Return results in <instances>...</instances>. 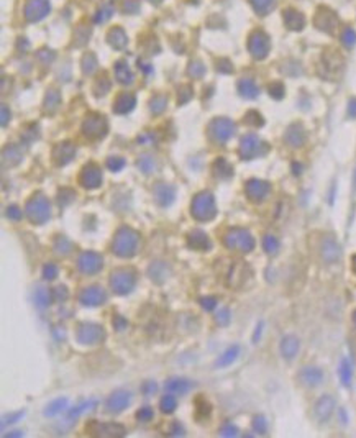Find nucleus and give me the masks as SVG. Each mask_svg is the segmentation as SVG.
Instances as JSON below:
<instances>
[{
    "mask_svg": "<svg viewBox=\"0 0 356 438\" xmlns=\"http://www.w3.org/2000/svg\"><path fill=\"white\" fill-rule=\"evenodd\" d=\"M140 245V233L130 227H122L117 230L114 241H112V251L120 258H132L137 255Z\"/></svg>",
    "mask_w": 356,
    "mask_h": 438,
    "instance_id": "f257e3e1",
    "label": "nucleus"
},
{
    "mask_svg": "<svg viewBox=\"0 0 356 438\" xmlns=\"http://www.w3.org/2000/svg\"><path fill=\"white\" fill-rule=\"evenodd\" d=\"M190 213L195 220L199 222H210L217 215V205L215 197L210 192H200L197 194L190 205Z\"/></svg>",
    "mask_w": 356,
    "mask_h": 438,
    "instance_id": "f03ea898",
    "label": "nucleus"
},
{
    "mask_svg": "<svg viewBox=\"0 0 356 438\" xmlns=\"http://www.w3.org/2000/svg\"><path fill=\"white\" fill-rule=\"evenodd\" d=\"M110 288L118 295H127L135 289L137 273L132 268H117L110 274Z\"/></svg>",
    "mask_w": 356,
    "mask_h": 438,
    "instance_id": "7ed1b4c3",
    "label": "nucleus"
},
{
    "mask_svg": "<svg viewBox=\"0 0 356 438\" xmlns=\"http://www.w3.org/2000/svg\"><path fill=\"white\" fill-rule=\"evenodd\" d=\"M25 213H26V217L30 218L31 223H35V225H43V223H46L51 217L49 200L44 197L43 194H35L30 200L26 202Z\"/></svg>",
    "mask_w": 356,
    "mask_h": 438,
    "instance_id": "20e7f679",
    "label": "nucleus"
},
{
    "mask_svg": "<svg viewBox=\"0 0 356 438\" xmlns=\"http://www.w3.org/2000/svg\"><path fill=\"white\" fill-rule=\"evenodd\" d=\"M223 243L228 250H238L241 253H250L254 248L253 235L245 228H231L225 233Z\"/></svg>",
    "mask_w": 356,
    "mask_h": 438,
    "instance_id": "39448f33",
    "label": "nucleus"
},
{
    "mask_svg": "<svg viewBox=\"0 0 356 438\" xmlns=\"http://www.w3.org/2000/svg\"><path fill=\"white\" fill-rule=\"evenodd\" d=\"M76 338L81 345H99L105 340V330L97 323H81L77 327Z\"/></svg>",
    "mask_w": 356,
    "mask_h": 438,
    "instance_id": "423d86ee",
    "label": "nucleus"
},
{
    "mask_svg": "<svg viewBox=\"0 0 356 438\" xmlns=\"http://www.w3.org/2000/svg\"><path fill=\"white\" fill-rule=\"evenodd\" d=\"M86 432L89 435L102 437V438H120L127 435V429L120 424H114V422L100 424V422H95V420H92V422L86 427Z\"/></svg>",
    "mask_w": 356,
    "mask_h": 438,
    "instance_id": "0eeeda50",
    "label": "nucleus"
},
{
    "mask_svg": "<svg viewBox=\"0 0 356 438\" xmlns=\"http://www.w3.org/2000/svg\"><path fill=\"white\" fill-rule=\"evenodd\" d=\"M102 266H104V260L95 251H84L77 258V268L84 274H97Z\"/></svg>",
    "mask_w": 356,
    "mask_h": 438,
    "instance_id": "6e6552de",
    "label": "nucleus"
},
{
    "mask_svg": "<svg viewBox=\"0 0 356 438\" xmlns=\"http://www.w3.org/2000/svg\"><path fill=\"white\" fill-rule=\"evenodd\" d=\"M107 300V292L100 286H89L79 292V302L86 307H99Z\"/></svg>",
    "mask_w": 356,
    "mask_h": 438,
    "instance_id": "1a4fd4ad",
    "label": "nucleus"
},
{
    "mask_svg": "<svg viewBox=\"0 0 356 438\" xmlns=\"http://www.w3.org/2000/svg\"><path fill=\"white\" fill-rule=\"evenodd\" d=\"M79 182H81L82 187H86V189H97L102 184L100 167L97 164H94V162L84 166V169L81 171V176H79Z\"/></svg>",
    "mask_w": 356,
    "mask_h": 438,
    "instance_id": "9d476101",
    "label": "nucleus"
},
{
    "mask_svg": "<svg viewBox=\"0 0 356 438\" xmlns=\"http://www.w3.org/2000/svg\"><path fill=\"white\" fill-rule=\"evenodd\" d=\"M132 402V394L128 391H115L105 402V409L109 414H120L122 411L130 406Z\"/></svg>",
    "mask_w": 356,
    "mask_h": 438,
    "instance_id": "9b49d317",
    "label": "nucleus"
},
{
    "mask_svg": "<svg viewBox=\"0 0 356 438\" xmlns=\"http://www.w3.org/2000/svg\"><path fill=\"white\" fill-rule=\"evenodd\" d=\"M82 130L89 138H102L107 133V122L102 115H90L84 122Z\"/></svg>",
    "mask_w": 356,
    "mask_h": 438,
    "instance_id": "f8f14e48",
    "label": "nucleus"
},
{
    "mask_svg": "<svg viewBox=\"0 0 356 438\" xmlns=\"http://www.w3.org/2000/svg\"><path fill=\"white\" fill-rule=\"evenodd\" d=\"M208 130H210V135L217 140V142L223 143V142H227L231 135H233L235 125H233V122H230L228 119H215L210 123Z\"/></svg>",
    "mask_w": 356,
    "mask_h": 438,
    "instance_id": "ddd939ff",
    "label": "nucleus"
},
{
    "mask_svg": "<svg viewBox=\"0 0 356 438\" xmlns=\"http://www.w3.org/2000/svg\"><path fill=\"white\" fill-rule=\"evenodd\" d=\"M320 255L324 258V261L329 263V265L337 263L342 258V248L338 245V241L333 237H325L320 245Z\"/></svg>",
    "mask_w": 356,
    "mask_h": 438,
    "instance_id": "4468645a",
    "label": "nucleus"
},
{
    "mask_svg": "<svg viewBox=\"0 0 356 438\" xmlns=\"http://www.w3.org/2000/svg\"><path fill=\"white\" fill-rule=\"evenodd\" d=\"M245 190H246V195H248V199H250V200H253V202H263L269 195L271 186H269L268 182H264V181L251 179V181L246 182Z\"/></svg>",
    "mask_w": 356,
    "mask_h": 438,
    "instance_id": "2eb2a0df",
    "label": "nucleus"
},
{
    "mask_svg": "<svg viewBox=\"0 0 356 438\" xmlns=\"http://www.w3.org/2000/svg\"><path fill=\"white\" fill-rule=\"evenodd\" d=\"M335 407H337V402L332 396H322L314 407L315 419H317L319 422H327V420L332 417Z\"/></svg>",
    "mask_w": 356,
    "mask_h": 438,
    "instance_id": "dca6fc26",
    "label": "nucleus"
},
{
    "mask_svg": "<svg viewBox=\"0 0 356 438\" xmlns=\"http://www.w3.org/2000/svg\"><path fill=\"white\" fill-rule=\"evenodd\" d=\"M248 273H250V269L245 265V261H235L228 273V286H231V288H241L248 278Z\"/></svg>",
    "mask_w": 356,
    "mask_h": 438,
    "instance_id": "f3484780",
    "label": "nucleus"
},
{
    "mask_svg": "<svg viewBox=\"0 0 356 438\" xmlns=\"http://www.w3.org/2000/svg\"><path fill=\"white\" fill-rule=\"evenodd\" d=\"M153 195H155V200L158 205L169 207L174 202V197H176V190H174L173 186H169V184L160 182L153 189Z\"/></svg>",
    "mask_w": 356,
    "mask_h": 438,
    "instance_id": "a211bd4d",
    "label": "nucleus"
},
{
    "mask_svg": "<svg viewBox=\"0 0 356 438\" xmlns=\"http://www.w3.org/2000/svg\"><path fill=\"white\" fill-rule=\"evenodd\" d=\"M299 379H301V383L304 386L317 387L322 384V381H324V371L315 366H305L301 369V373H299Z\"/></svg>",
    "mask_w": 356,
    "mask_h": 438,
    "instance_id": "6ab92c4d",
    "label": "nucleus"
},
{
    "mask_svg": "<svg viewBox=\"0 0 356 438\" xmlns=\"http://www.w3.org/2000/svg\"><path fill=\"white\" fill-rule=\"evenodd\" d=\"M187 245L192 250H197V251H208L212 248L210 238H208L207 233L202 232V230H192L187 235Z\"/></svg>",
    "mask_w": 356,
    "mask_h": 438,
    "instance_id": "aec40b11",
    "label": "nucleus"
},
{
    "mask_svg": "<svg viewBox=\"0 0 356 438\" xmlns=\"http://www.w3.org/2000/svg\"><path fill=\"white\" fill-rule=\"evenodd\" d=\"M259 148H261V142L258 140L256 135H246V137L241 140L240 153L243 156V159H251L259 153Z\"/></svg>",
    "mask_w": 356,
    "mask_h": 438,
    "instance_id": "412c9836",
    "label": "nucleus"
},
{
    "mask_svg": "<svg viewBox=\"0 0 356 438\" xmlns=\"http://www.w3.org/2000/svg\"><path fill=\"white\" fill-rule=\"evenodd\" d=\"M165 387L168 392H171V394H174V396H185L187 392L194 389L195 384L192 383V381L184 379V378H171L166 383Z\"/></svg>",
    "mask_w": 356,
    "mask_h": 438,
    "instance_id": "4be33fe9",
    "label": "nucleus"
},
{
    "mask_svg": "<svg viewBox=\"0 0 356 438\" xmlns=\"http://www.w3.org/2000/svg\"><path fill=\"white\" fill-rule=\"evenodd\" d=\"M299 348H301V341H299L297 336H294V335H286L284 338L281 340V345H279L282 358L289 359V361L297 356Z\"/></svg>",
    "mask_w": 356,
    "mask_h": 438,
    "instance_id": "5701e85b",
    "label": "nucleus"
},
{
    "mask_svg": "<svg viewBox=\"0 0 356 438\" xmlns=\"http://www.w3.org/2000/svg\"><path fill=\"white\" fill-rule=\"evenodd\" d=\"M74 154H76V148L71 143H59V145H56L53 149L54 162L59 166L67 164V162L74 158Z\"/></svg>",
    "mask_w": 356,
    "mask_h": 438,
    "instance_id": "b1692460",
    "label": "nucleus"
},
{
    "mask_svg": "<svg viewBox=\"0 0 356 438\" xmlns=\"http://www.w3.org/2000/svg\"><path fill=\"white\" fill-rule=\"evenodd\" d=\"M169 274H171V269H169V266L165 261H155V263H151L148 268V276L153 283H156V284L166 283Z\"/></svg>",
    "mask_w": 356,
    "mask_h": 438,
    "instance_id": "393cba45",
    "label": "nucleus"
},
{
    "mask_svg": "<svg viewBox=\"0 0 356 438\" xmlns=\"http://www.w3.org/2000/svg\"><path fill=\"white\" fill-rule=\"evenodd\" d=\"M53 250H54L56 255L67 256L72 250H74V245H72V241L69 238H66V237H63V235H59V237H56L54 241H53Z\"/></svg>",
    "mask_w": 356,
    "mask_h": 438,
    "instance_id": "a878e982",
    "label": "nucleus"
},
{
    "mask_svg": "<svg viewBox=\"0 0 356 438\" xmlns=\"http://www.w3.org/2000/svg\"><path fill=\"white\" fill-rule=\"evenodd\" d=\"M135 107V97L132 94H122L118 95V99L115 100V112L117 114H128Z\"/></svg>",
    "mask_w": 356,
    "mask_h": 438,
    "instance_id": "bb28decb",
    "label": "nucleus"
},
{
    "mask_svg": "<svg viewBox=\"0 0 356 438\" xmlns=\"http://www.w3.org/2000/svg\"><path fill=\"white\" fill-rule=\"evenodd\" d=\"M53 292L48 291L46 288H38L35 289V294H33V300H35V304L39 307V308H44L51 305V302H53Z\"/></svg>",
    "mask_w": 356,
    "mask_h": 438,
    "instance_id": "cd10ccee",
    "label": "nucleus"
},
{
    "mask_svg": "<svg viewBox=\"0 0 356 438\" xmlns=\"http://www.w3.org/2000/svg\"><path fill=\"white\" fill-rule=\"evenodd\" d=\"M238 355H240V346H238V345L230 346L228 350H225L223 355L217 359V366H218V368L230 366L231 363H235V361H236V358H238Z\"/></svg>",
    "mask_w": 356,
    "mask_h": 438,
    "instance_id": "c85d7f7f",
    "label": "nucleus"
},
{
    "mask_svg": "<svg viewBox=\"0 0 356 438\" xmlns=\"http://www.w3.org/2000/svg\"><path fill=\"white\" fill-rule=\"evenodd\" d=\"M338 374H340V381L345 387H348L352 384V376H353V369H352V363H350L348 358H343L340 363V368H338Z\"/></svg>",
    "mask_w": 356,
    "mask_h": 438,
    "instance_id": "c756f323",
    "label": "nucleus"
},
{
    "mask_svg": "<svg viewBox=\"0 0 356 438\" xmlns=\"http://www.w3.org/2000/svg\"><path fill=\"white\" fill-rule=\"evenodd\" d=\"M66 407H67V399L59 397L48 404V407L44 409V415H46V417H54V415H59L61 412H64Z\"/></svg>",
    "mask_w": 356,
    "mask_h": 438,
    "instance_id": "7c9ffc66",
    "label": "nucleus"
},
{
    "mask_svg": "<svg viewBox=\"0 0 356 438\" xmlns=\"http://www.w3.org/2000/svg\"><path fill=\"white\" fill-rule=\"evenodd\" d=\"M238 89H240V94L243 95V97H246V99H254L258 95V87L254 86V82L250 81V79L241 81L238 84Z\"/></svg>",
    "mask_w": 356,
    "mask_h": 438,
    "instance_id": "2f4dec72",
    "label": "nucleus"
},
{
    "mask_svg": "<svg viewBox=\"0 0 356 438\" xmlns=\"http://www.w3.org/2000/svg\"><path fill=\"white\" fill-rule=\"evenodd\" d=\"M95 406H97V401H86V402L79 404V406H76L74 409H71V411H69V414H67V420L77 419L82 412L92 411V409H94Z\"/></svg>",
    "mask_w": 356,
    "mask_h": 438,
    "instance_id": "473e14b6",
    "label": "nucleus"
},
{
    "mask_svg": "<svg viewBox=\"0 0 356 438\" xmlns=\"http://www.w3.org/2000/svg\"><path fill=\"white\" fill-rule=\"evenodd\" d=\"M160 407H161V412H165V414H173L174 411H176V407H178L176 396L169 392V394H166L165 397H161Z\"/></svg>",
    "mask_w": 356,
    "mask_h": 438,
    "instance_id": "72a5a7b5",
    "label": "nucleus"
},
{
    "mask_svg": "<svg viewBox=\"0 0 356 438\" xmlns=\"http://www.w3.org/2000/svg\"><path fill=\"white\" fill-rule=\"evenodd\" d=\"M263 248L268 255H276L279 251V240L274 237V235H264L263 238Z\"/></svg>",
    "mask_w": 356,
    "mask_h": 438,
    "instance_id": "f704fd0d",
    "label": "nucleus"
},
{
    "mask_svg": "<svg viewBox=\"0 0 356 438\" xmlns=\"http://www.w3.org/2000/svg\"><path fill=\"white\" fill-rule=\"evenodd\" d=\"M212 412V406L203 397H199L195 401V415L197 419H207Z\"/></svg>",
    "mask_w": 356,
    "mask_h": 438,
    "instance_id": "c9c22d12",
    "label": "nucleus"
},
{
    "mask_svg": "<svg viewBox=\"0 0 356 438\" xmlns=\"http://www.w3.org/2000/svg\"><path fill=\"white\" fill-rule=\"evenodd\" d=\"M20 159H21V153L18 148H15V146H10V148L3 151V164H7L8 162V166H13V164H16V162H20Z\"/></svg>",
    "mask_w": 356,
    "mask_h": 438,
    "instance_id": "e433bc0d",
    "label": "nucleus"
},
{
    "mask_svg": "<svg viewBox=\"0 0 356 438\" xmlns=\"http://www.w3.org/2000/svg\"><path fill=\"white\" fill-rule=\"evenodd\" d=\"M213 169H215V174L218 177H223V179H227L233 174V167H231L225 159H218L215 162V166H213Z\"/></svg>",
    "mask_w": 356,
    "mask_h": 438,
    "instance_id": "4c0bfd02",
    "label": "nucleus"
},
{
    "mask_svg": "<svg viewBox=\"0 0 356 438\" xmlns=\"http://www.w3.org/2000/svg\"><path fill=\"white\" fill-rule=\"evenodd\" d=\"M115 71H117V79L120 81L122 84H130L133 81V74L130 72L128 66H125L123 63H118L117 67H115Z\"/></svg>",
    "mask_w": 356,
    "mask_h": 438,
    "instance_id": "58836bf2",
    "label": "nucleus"
},
{
    "mask_svg": "<svg viewBox=\"0 0 356 438\" xmlns=\"http://www.w3.org/2000/svg\"><path fill=\"white\" fill-rule=\"evenodd\" d=\"M138 167L141 171H143L145 174H151L153 171H155V167H156V164H155V159L151 158V156H148V154H145V156H141V158L138 159Z\"/></svg>",
    "mask_w": 356,
    "mask_h": 438,
    "instance_id": "ea45409f",
    "label": "nucleus"
},
{
    "mask_svg": "<svg viewBox=\"0 0 356 438\" xmlns=\"http://www.w3.org/2000/svg\"><path fill=\"white\" fill-rule=\"evenodd\" d=\"M58 273H59V269L54 263H48V265L43 266V279L54 281L56 278H58Z\"/></svg>",
    "mask_w": 356,
    "mask_h": 438,
    "instance_id": "a19ab883",
    "label": "nucleus"
},
{
    "mask_svg": "<svg viewBox=\"0 0 356 438\" xmlns=\"http://www.w3.org/2000/svg\"><path fill=\"white\" fill-rule=\"evenodd\" d=\"M253 429L256 430L259 435H264L268 432V422H266V419H264L263 415H256V417L253 419Z\"/></svg>",
    "mask_w": 356,
    "mask_h": 438,
    "instance_id": "79ce46f5",
    "label": "nucleus"
},
{
    "mask_svg": "<svg viewBox=\"0 0 356 438\" xmlns=\"http://www.w3.org/2000/svg\"><path fill=\"white\" fill-rule=\"evenodd\" d=\"M123 166H125V159L118 158V156H114V158H109L107 159V167L112 171V172H118L123 169Z\"/></svg>",
    "mask_w": 356,
    "mask_h": 438,
    "instance_id": "37998d69",
    "label": "nucleus"
},
{
    "mask_svg": "<svg viewBox=\"0 0 356 438\" xmlns=\"http://www.w3.org/2000/svg\"><path fill=\"white\" fill-rule=\"evenodd\" d=\"M74 197H76V192L74 190H71V189H63L59 192V205H69L72 200H74Z\"/></svg>",
    "mask_w": 356,
    "mask_h": 438,
    "instance_id": "c03bdc74",
    "label": "nucleus"
},
{
    "mask_svg": "<svg viewBox=\"0 0 356 438\" xmlns=\"http://www.w3.org/2000/svg\"><path fill=\"white\" fill-rule=\"evenodd\" d=\"M153 417H155V412H153V409L150 406L141 407L137 412V419L140 422H150V420H153Z\"/></svg>",
    "mask_w": 356,
    "mask_h": 438,
    "instance_id": "a18cd8bd",
    "label": "nucleus"
},
{
    "mask_svg": "<svg viewBox=\"0 0 356 438\" xmlns=\"http://www.w3.org/2000/svg\"><path fill=\"white\" fill-rule=\"evenodd\" d=\"M5 215H7L8 220L18 222V220H21V217H23V212H21L20 207L10 205V207H7V212H5Z\"/></svg>",
    "mask_w": 356,
    "mask_h": 438,
    "instance_id": "49530a36",
    "label": "nucleus"
},
{
    "mask_svg": "<svg viewBox=\"0 0 356 438\" xmlns=\"http://www.w3.org/2000/svg\"><path fill=\"white\" fill-rule=\"evenodd\" d=\"M58 104H59V95H58V92H54V91L48 92V95H46V110H49V112L56 110Z\"/></svg>",
    "mask_w": 356,
    "mask_h": 438,
    "instance_id": "de8ad7c7",
    "label": "nucleus"
},
{
    "mask_svg": "<svg viewBox=\"0 0 356 438\" xmlns=\"http://www.w3.org/2000/svg\"><path fill=\"white\" fill-rule=\"evenodd\" d=\"M166 102L168 100L165 97H155L151 100V110L155 112V114H161V112L166 109Z\"/></svg>",
    "mask_w": 356,
    "mask_h": 438,
    "instance_id": "09e8293b",
    "label": "nucleus"
},
{
    "mask_svg": "<svg viewBox=\"0 0 356 438\" xmlns=\"http://www.w3.org/2000/svg\"><path fill=\"white\" fill-rule=\"evenodd\" d=\"M23 415H25L23 411H21V412H15V414H10V415H5V417H2V429H5V427L10 425V424L18 422V420L23 417Z\"/></svg>",
    "mask_w": 356,
    "mask_h": 438,
    "instance_id": "8fccbe9b",
    "label": "nucleus"
},
{
    "mask_svg": "<svg viewBox=\"0 0 356 438\" xmlns=\"http://www.w3.org/2000/svg\"><path fill=\"white\" fill-rule=\"evenodd\" d=\"M53 297H54V300L64 302L67 297H69V292H67L66 286H58V288L53 291Z\"/></svg>",
    "mask_w": 356,
    "mask_h": 438,
    "instance_id": "3c124183",
    "label": "nucleus"
},
{
    "mask_svg": "<svg viewBox=\"0 0 356 438\" xmlns=\"http://www.w3.org/2000/svg\"><path fill=\"white\" fill-rule=\"evenodd\" d=\"M230 318H231V315H230V310H228V308H222V310H218L217 317H215V320H217V323H218V325H228Z\"/></svg>",
    "mask_w": 356,
    "mask_h": 438,
    "instance_id": "603ef678",
    "label": "nucleus"
},
{
    "mask_svg": "<svg viewBox=\"0 0 356 438\" xmlns=\"http://www.w3.org/2000/svg\"><path fill=\"white\" fill-rule=\"evenodd\" d=\"M220 434H222V437H238V429L231 424H225L222 430H220Z\"/></svg>",
    "mask_w": 356,
    "mask_h": 438,
    "instance_id": "864d4df0",
    "label": "nucleus"
},
{
    "mask_svg": "<svg viewBox=\"0 0 356 438\" xmlns=\"http://www.w3.org/2000/svg\"><path fill=\"white\" fill-rule=\"evenodd\" d=\"M200 305L205 310H213L217 307V299L215 297H202L200 299Z\"/></svg>",
    "mask_w": 356,
    "mask_h": 438,
    "instance_id": "5fc2aeb1",
    "label": "nucleus"
},
{
    "mask_svg": "<svg viewBox=\"0 0 356 438\" xmlns=\"http://www.w3.org/2000/svg\"><path fill=\"white\" fill-rule=\"evenodd\" d=\"M112 323H114V328H117L118 332H122V330H125L128 327L127 318H123L122 315H115L114 320H112Z\"/></svg>",
    "mask_w": 356,
    "mask_h": 438,
    "instance_id": "6e6d98bb",
    "label": "nucleus"
},
{
    "mask_svg": "<svg viewBox=\"0 0 356 438\" xmlns=\"http://www.w3.org/2000/svg\"><path fill=\"white\" fill-rule=\"evenodd\" d=\"M156 389H158V386H156L155 381H146V383H145L143 386H141V391H143V394H145V396L155 394Z\"/></svg>",
    "mask_w": 356,
    "mask_h": 438,
    "instance_id": "4d7b16f0",
    "label": "nucleus"
},
{
    "mask_svg": "<svg viewBox=\"0 0 356 438\" xmlns=\"http://www.w3.org/2000/svg\"><path fill=\"white\" fill-rule=\"evenodd\" d=\"M169 435H171V437H184L182 425H180L179 422H173L171 429H169Z\"/></svg>",
    "mask_w": 356,
    "mask_h": 438,
    "instance_id": "13d9d810",
    "label": "nucleus"
},
{
    "mask_svg": "<svg viewBox=\"0 0 356 438\" xmlns=\"http://www.w3.org/2000/svg\"><path fill=\"white\" fill-rule=\"evenodd\" d=\"M261 332H263V322H259V323H258V327H256V332H254V335H253V343H258L259 335H261Z\"/></svg>",
    "mask_w": 356,
    "mask_h": 438,
    "instance_id": "bf43d9fd",
    "label": "nucleus"
},
{
    "mask_svg": "<svg viewBox=\"0 0 356 438\" xmlns=\"http://www.w3.org/2000/svg\"><path fill=\"white\" fill-rule=\"evenodd\" d=\"M8 117H10V112L7 110V107H2V125L5 127L7 125V120H8Z\"/></svg>",
    "mask_w": 356,
    "mask_h": 438,
    "instance_id": "052dcab7",
    "label": "nucleus"
},
{
    "mask_svg": "<svg viewBox=\"0 0 356 438\" xmlns=\"http://www.w3.org/2000/svg\"><path fill=\"white\" fill-rule=\"evenodd\" d=\"M8 437H23V432L15 430V432H12V434H8Z\"/></svg>",
    "mask_w": 356,
    "mask_h": 438,
    "instance_id": "680f3d73",
    "label": "nucleus"
},
{
    "mask_svg": "<svg viewBox=\"0 0 356 438\" xmlns=\"http://www.w3.org/2000/svg\"><path fill=\"white\" fill-rule=\"evenodd\" d=\"M352 268H353V271L356 274V255L353 256V260H352Z\"/></svg>",
    "mask_w": 356,
    "mask_h": 438,
    "instance_id": "e2e57ef3",
    "label": "nucleus"
},
{
    "mask_svg": "<svg viewBox=\"0 0 356 438\" xmlns=\"http://www.w3.org/2000/svg\"><path fill=\"white\" fill-rule=\"evenodd\" d=\"M352 115H356V102H352Z\"/></svg>",
    "mask_w": 356,
    "mask_h": 438,
    "instance_id": "0e129e2a",
    "label": "nucleus"
},
{
    "mask_svg": "<svg viewBox=\"0 0 356 438\" xmlns=\"http://www.w3.org/2000/svg\"><path fill=\"white\" fill-rule=\"evenodd\" d=\"M353 323H355V327H356V310L353 312Z\"/></svg>",
    "mask_w": 356,
    "mask_h": 438,
    "instance_id": "69168bd1",
    "label": "nucleus"
}]
</instances>
